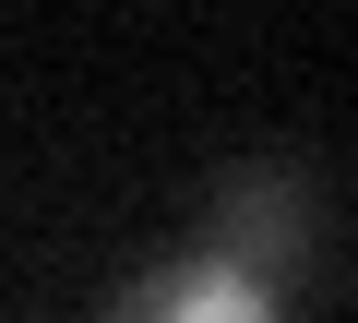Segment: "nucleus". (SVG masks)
I'll return each instance as SVG.
<instances>
[{"label": "nucleus", "mask_w": 358, "mask_h": 323, "mask_svg": "<svg viewBox=\"0 0 358 323\" xmlns=\"http://www.w3.org/2000/svg\"><path fill=\"white\" fill-rule=\"evenodd\" d=\"M322 240H334V204H322V180L299 156H239V168H215L203 204H192V252H215L227 275H251L275 299L322 263Z\"/></svg>", "instance_id": "obj_1"}, {"label": "nucleus", "mask_w": 358, "mask_h": 323, "mask_svg": "<svg viewBox=\"0 0 358 323\" xmlns=\"http://www.w3.org/2000/svg\"><path fill=\"white\" fill-rule=\"evenodd\" d=\"M96 323H287V299H275V287H251V275H227L215 252L179 240V252H167V263H143Z\"/></svg>", "instance_id": "obj_2"}]
</instances>
